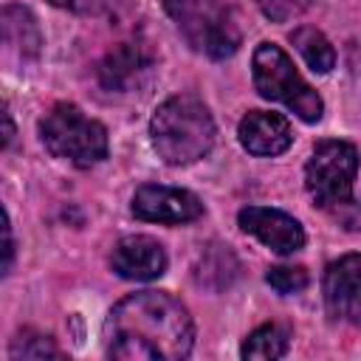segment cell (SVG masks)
<instances>
[{
  "label": "cell",
  "instance_id": "1",
  "mask_svg": "<svg viewBox=\"0 0 361 361\" xmlns=\"http://www.w3.org/2000/svg\"><path fill=\"white\" fill-rule=\"evenodd\" d=\"M192 316L164 290L124 296L107 316V353L118 361H175L192 353Z\"/></svg>",
  "mask_w": 361,
  "mask_h": 361
},
{
  "label": "cell",
  "instance_id": "2",
  "mask_svg": "<svg viewBox=\"0 0 361 361\" xmlns=\"http://www.w3.org/2000/svg\"><path fill=\"white\" fill-rule=\"evenodd\" d=\"M149 135H152L155 152L166 164L183 166L209 155V149L214 147L217 130L209 107L197 96L180 93L158 104L149 121Z\"/></svg>",
  "mask_w": 361,
  "mask_h": 361
},
{
  "label": "cell",
  "instance_id": "3",
  "mask_svg": "<svg viewBox=\"0 0 361 361\" xmlns=\"http://www.w3.org/2000/svg\"><path fill=\"white\" fill-rule=\"evenodd\" d=\"M251 73L254 85L262 99L282 102L288 110H293L302 121H319L324 113V104L319 93L302 79L290 56L274 45V42H259L251 59Z\"/></svg>",
  "mask_w": 361,
  "mask_h": 361
},
{
  "label": "cell",
  "instance_id": "4",
  "mask_svg": "<svg viewBox=\"0 0 361 361\" xmlns=\"http://www.w3.org/2000/svg\"><path fill=\"white\" fill-rule=\"evenodd\" d=\"M39 138L51 155L76 166H93L107 155V130L76 104L59 102L39 121Z\"/></svg>",
  "mask_w": 361,
  "mask_h": 361
},
{
  "label": "cell",
  "instance_id": "5",
  "mask_svg": "<svg viewBox=\"0 0 361 361\" xmlns=\"http://www.w3.org/2000/svg\"><path fill=\"white\" fill-rule=\"evenodd\" d=\"M164 8L195 51L226 59L240 45V28L226 0H164Z\"/></svg>",
  "mask_w": 361,
  "mask_h": 361
},
{
  "label": "cell",
  "instance_id": "6",
  "mask_svg": "<svg viewBox=\"0 0 361 361\" xmlns=\"http://www.w3.org/2000/svg\"><path fill=\"white\" fill-rule=\"evenodd\" d=\"M358 152L347 141H322L305 164V186L319 206H341L353 195Z\"/></svg>",
  "mask_w": 361,
  "mask_h": 361
},
{
  "label": "cell",
  "instance_id": "7",
  "mask_svg": "<svg viewBox=\"0 0 361 361\" xmlns=\"http://www.w3.org/2000/svg\"><path fill=\"white\" fill-rule=\"evenodd\" d=\"M324 307L333 322H361V254H344L327 265Z\"/></svg>",
  "mask_w": 361,
  "mask_h": 361
},
{
  "label": "cell",
  "instance_id": "8",
  "mask_svg": "<svg viewBox=\"0 0 361 361\" xmlns=\"http://www.w3.org/2000/svg\"><path fill=\"white\" fill-rule=\"evenodd\" d=\"M133 214L147 223H189L203 214V203L186 189L147 183L133 195Z\"/></svg>",
  "mask_w": 361,
  "mask_h": 361
},
{
  "label": "cell",
  "instance_id": "9",
  "mask_svg": "<svg viewBox=\"0 0 361 361\" xmlns=\"http://www.w3.org/2000/svg\"><path fill=\"white\" fill-rule=\"evenodd\" d=\"M240 228L245 234H254L262 245H268L276 254H293L305 245V228L296 217L279 212V209H265V206H245L237 214Z\"/></svg>",
  "mask_w": 361,
  "mask_h": 361
},
{
  "label": "cell",
  "instance_id": "10",
  "mask_svg": "<svg viewBox=\"0 0 361 361\" xmlns=\"http://www.w3.org/2000/svg\"><path fill=\"white\" fill-rule=\"evenodd\" d=\"M110 265L118 276L144 282V279H155L166 271V251L158 240L144 237V234H133V237H121L113 245Z\"/></svg>",
  "mask_w": 361,
  "mask_h": 361
},
{
  "label": "cell",
  "instance_id": "11",
  "mask_svg": "<svg viewBox=\"0 0 361 361\" xmlns=\"http://www.w3.org/2000/svg\"><path fill=\"white\" fill-rule=\"evenodd\" d=\"M240 144L251 155H279L290 147L293 133L285 116L279 113H265V110H251L240 121Z\"/></svg>",
  "mask_w": 361,
  "mask_h": 361
},
{
  "label": "cell",
  "instance_id": "12",
  "mask_svg": "<svg viewBox=\"0 0 361 361\" xmlns=\"http://www.w3.org/2000/svg\"><path fill=\"white\" fill-rule=\"evenodd\" d=\"M149 54L138 42L116 45L99 65V79L107 90H130L149 73Z\"/></svg>",
  "mask_w": 361,
  "mask_h": 361
},
{
  "label": "cell",
  "instance_id": "13",
  "mask_svg": "<svg viewBox=\"0 0 361 361\" xmlns=\"http://www.w3.org/2000/svg\"><path fill=\"white\" fill-rule=\"evenodd\" d=\"M0 28H3V42L8 48H14L23 56H37L42 37L37 28V20L31 17L28 8L23 6H6L3 17H0Z\"/></svg>",
  "mask_w": 361,
  "mask_h": 361
},
{
  "label": "cell",
  "instance_id": "14",
  "mask_svg": "<svg viewBox=\"0 0 361 361\" xmlns=\"http://www.w3.org/2000/svg\"><path fill=\"white\" fill-rule=\"evenodd\" d=\"M290 42L296 45V51L302 54V59L310 65V71L316 73H327L333 65H336V51L330 45V39L319 31V28H310V25H302L290 34Z\"/></svg>",
  "mask_w": 361,
  "mask_h": 361
},
{
  "label": "cell",
  "instance_id": "15",
  "mask_svg": "<svg viewBox=\"0 0 361 361\" xmlns=\"http://www.w3.org/2000/svg\"><path fill=\"white\" fill-rule=\"evenodd\" d=\"M290 333L282 324H262L243 341V358H282L288 353Z\"/></svg>",
  "mask_w": 361,
  "mask_h": 361
},
{
  "label": "cell",
  "instance_id": "16",
  "mask_svg": "<svg viewBox=\"0 0 361 361\" xmlns=\"http://www.w3.org/2000/svg\"><path fill=\"white\" fill-rule=\"evenodd\" d=\"M11 358H25V361H39V358H62V350L54 344L51 336L34 333V330H23L14 344H11Z\"/></svg>",
  "mask_w": 361,
  "mask_h": 361
},
{
  "label": "cell",
  "instance_id": "17",
  "mask_svg": "<svg viewBox=\"0 0 361 361\" xmlns=\"http://www.w3.org/2000/svg\"><path fill=\"white\" fill-rule=\"evenodd\" d=\"M265 282L276 293H299L307 288V271L299 265H274V268H268Z\"/></svg>",
  "mask_w": 361,
  "mask_h": 361
},
{
  "label": "cell",
  "instance_id": "18",
  "mask_svg": "<svg viewBox=\"0 0 361 361\" xmlns=\"http://www.w3.org/2000/svg\"><path fill=\"white\" fill-rule=\"evenodd\" d=\"M259 8H262V14L265 17H271L274 23H288V20H293V17H299L307 6H310V0H254Z\"/></svg>",
  "mask_w": 361,
  "mask_h": 361
},
{
  "label": "cell",
  "instance_id": "19",
  "mask_svg": "<svg viewBox=\"0 0 361 361\" xmlns=\"http://www.w3.org/2000/svg\"><path fill=\"white\" fill-rule=\"evenodd\" d=\"M3 234H6V248H3L6 262H3V271H8V268H11V257H14V243H11V226H8V214H3Z\"/></svg>",
  "mask_w": 361,
  "mask_h": 361
},
{
  "label": "cell",
  "instance_id": "20",
  "mask_svg": "<svg viewBox=\"0 0 361 361\" xmlns=\"http://www.w3.org/2000/svg\"><path fill=\"white\" fill-rule=\"evenodd\" d=\"M116 0H76V8L79 11H102V8H110Z\"/></svg>",
  "mask_w": 361,
  "mask_h": 361
},
{
  "label": "cell",
  "instance_id": "21",
  "mask_svg": "<svg viewBox=\"0 0 361 361\" xmlns=\"http://www.w3.org/2000/svg\"><path fill=\"white\" fill-rule=\"evenodd\" d=\"M11 135H14V124H11L8 110H3V147H8V144H11Z\"/></svg>",
  "mask_w": 361,
  "mask_h": 361
},
{
  "label": "cell",
  "instance_id": "22",
  "mask_svg": "<svg viewBox=\"0 0 361 361\" xmlns=\"http://www.w3.org/2000/svg\"><path fill=\"white\" fill-rule=\"evenodd\" d=\"M51 3L59 8H76V0H51Z\"/></svg>",
  "mask_w": 361,
  "mask_h": 361
}]
</instances>
